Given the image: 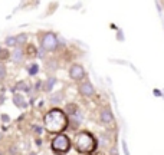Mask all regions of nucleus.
<instances>
[{"mask_svg": "<svg viewBox=\"0 0 164 155\" xmlns=\"http://www.w3.org/2000/svg\"><path fill=\"white\" fill-rule=\"evenodd\" d=\"M14 89L17 90H25V92H29L30 90V86L26 84V82H23V81H20V82H17L16 84V86H14Z\"/></svg>", "mask_w": 164, "mask_h": 155, "instance_id": "obj_15", "label": "nucleus"}, {"mask_svg": "<svg viewBox=\"0 0 164 155\" xmlns=\"http://www.w3.org/2000/svg\"><path fill=\"white\" fill-rule=\"evenodd\" d=\"M55 84H56V78H53V76L48 78L46 84L43 85V90H45V92H51V90H52V88L55 86Z\"/></svg>", "mask_w": 164, "mask_h": 155, "instance_id": "obj_9", "label": "nucleus"}, {"mask_svg": "<svg viewBox=\"0 0 164 155\" xmlns=\"http://www.w3.org/2000/svg\"><path fill=\"white\" fill-rule=\"evenodd\" d=\"M2 119H3L5 122H7V121H9V116H7V115H3V116H2Z\"/></svg>", "mask_w": 164, "mask_h": 155, "instance_id": "obj_21", "label": "nucleus"}, {"mask_svg": "<svg viewBox=\"0 0 164 155\" xmlns=\"http://www.w3.org/2000/svg\"><path fill=\"white\" fill-rule=\"evenodd\" d=\"M0 52H2V47H0Z\"/></svg>", "mask_w": 164, "mask_h": 155, "instance_id": "obj_24", "label": "nucleus"}, {"mask_svg": "<svg viewBox=\"0 0 164 155\" xmlns=\"http://www.w3.org/2000/svg\"><path fill=\"white\" fill-rule=\"evenodd\" d=\"M122 149H124L125 155H130V152H128V148H127V142H125V141H122Z\"/></svg>", "mask_w": 164, "mask_h": 155, "instance_id": "obj_20", "label": "nucleus"}, {"mask_svg": "<svg viewBox=\"0 0 164 155\" xmlns=\"http://www.w3.org/2000/svg\"><path fill=\"white\" fill-rule=\"evenodd\" d=\"M5 43H6V46H9V47H14V46H16V36H7V38L5 39Z\"/></svg>", "mask_w": 164, "mask_h": 155, "instance_id": "obj_16", "label": "nucleus"}, {"mask_svg": "<svg viewBox=\"0 0 164 155\" xmlns=\"http://www.w3.org/2000/svg\"><path fill=\"white\" fill-rule=\"evenodd\" d=\"M25 53H26V56L33 58V56H36V55H38V50H36V47H35V46L29 43V45L26 46V52H25Z\"/></svg>", "mask_w": 164, "mask_h": 155, "instance_id": "obj_14", "label": "nucleus"}, {"mask_svg": "<svg viewBox=\"0 0 164 155\" xmlns=\"http://www.w3.org/2000/svg\"><path fill=\"white\" fill-rule=\"evenodd\" d=\"M43 123L48 132L51 134H62L66 128H68V115L62 109L53 108L49 112H46V115L43 116Z\"/></svg>", "mask_w": 164, "mask_h": 155, "instance_id": "obj_1", "label": "nucleus"}, {"mask_svg": "<svg viewBox=\"0 0 164 155\" xmlns=\"http://www.w3.org/2000/svg\"><path fill=\"white\" fill-rule=\"evenodd\" d=\"M63 101V92H56V93H52L51 98H49V102L51 103H59Z\"/></svg>", "mask_w": 164, "mask_h": 155, "instance_id": "obj_10", "label": "nucleus"}, {"mask_svg": "<svg viewBox=\"0 0 164 155\" xmlns=\"http://www.w3.org/2000/svg\"><path fill=\"white\" fill-rule=\"evenodd\" d=\"M75 148L81 154H91L97 148V139L89 132L82 131L75 136Z\"/></svg>", "mask_w": 164, "mask_h": 155, "instance_id": "obj_2", "label": "nucleus"}, {"mask_svg": "<svg viewBox=\"0 0 164 155\" xmlns=\"http://www.w3.org/2000/svg\"><path fill=\"white\" fill-rule=\"evenodd\" d=\"M10 58H12V60H13L14 63H22L23 59H25V52H23L22 47H16L14 52L10 55Z\"/></svg>", "mask_w": 164, "mask_h": 155, "instance_id": "obj_8", "label": "nucleus"}, {"mask_svg": "<svg viewBox=\"0 0 164 155\" xmlns=\"http://www.w3.org/2000/svg\"><path fill=\"white\" fill-rule=\"evenodd\" d=\"M76 111H78V108H76V105L75 103H68L65 106V114H68V115H75L76 114Z\"/></svg>", "mask_w": 164, "mask_h": 155, "instance_id": "obj_13", "label": "nucleus"}, {"mask_svg": "<svg viewBox=\"0 0 164 155\" xmlns=\"http://www.w3.org/2000/svg\"><path fill=\"white\" fill-rule=\"evenodd\" d=\"M59 45L58 42V36L53 32H45L40 36V47L45 52H55L56 47Z\"/></svg>", "mask_w": 164, "mask_h": 155, "instance_id": "obj_4", "label": "nucleus"}, {"mask_svg": "<svg viewBox=\"0 0 164 155\" xmlns=\"http://www.w3.org/2000/svg\"><path fill=\"white\" fill-rule=\"evenodd\" d=\"M27 72H29V75H30V76H35V75L39 72V66H38L36 63H32L29 68H27Z\"/></svg>", "mask_w": 164, "mask_h": 155, "instance_id": "obj_17", "label": "nucleus"}, {"mask_svg": "<svg viewBox=\"0 0 164 155\" xmlns=\"http://www.w3.org/2000/svg\"><path fill=\"white\" fill-rule=\"evenodd\" d=\"M51 148L53 152L56 154H66L69 148H71V141L65 134H56V136L52 139L51 142Z\"/></svg>", "mask_w": 164, "mask_h": 155, "instance_id": "obj_3", "label": "nucleus"}, {"mask_svg": "<svg viewBox=\"0 0 164 155\" xmlns=\"http://www.w3.org/2000/svg\"><path fill=\"white\" fill-rule=\"evenodd\" d=\"M27 43V35L26 33H20L16 36V46H23Z\"/></svg>", "mask_w": 164, "mask_h": 155, "instance_id": "obj_12", "label": "nucleus"}, {"mask_svg": "<svg viewBox=\"0 0 164 155\" xmlns=\"http://www.w3.org/2000/svg\"><path fill=\"white\" fill-rule=\"evenodd\" d=\"M69 78L75 81V82H81L86 78V72L84 69V66L79 63H73L71 68H69Z\"/></svg>", "mask_w": 164, "mask_h": 155, "instance_id": "obj_5", "label": "nucleus"}, {"mask_svg": "<svg viewBox=\"0 0 164 155\" xmlns=\"http://www.w3.org/2000/svg\"><path fill=\"white\" fill-rule=\"evenodd\" d=\"M13 102H14V105L19 106V108H25V106H26V102H25L23 96L19 95V93H16V95L13 96Z\"/></svg>", "mask_w": 164, "mask_h": 155, "instance_id": "obj_11", "label": "nucleus"}, {"mask_svg": "<svg viewBox=\"0 0 164 155\" xmlns=\"http://www.w3.org/2000/svg\"><path fill=\"white\" fill-rule=\"evenodd\" d=\"M0 58H2V60L9 59V58H10V53H9L7 50H3V49H2V52H0Z\"/></svg>", "mask_w": 164, "mask_h": 155, "instance_id": "obj_18", "label": "nucleus"}, {"mask_svg": "<svg viewBox=\"0 0 164 155\" xmlns=\"http://www.w3.org/2000/svg\"><path fill=\"white\" fill-rule=\"evenodd\" d=\"M6 78V66L0 65V79H5Z\"/></svg>", "mask_w": 164, "mask_h": 155, "instance_id": "obj_19", "label": "nucleus"}, {"mask_svg": "<svg viewBox=\"0 0 164 155\" xmlns=\"http://www.w3.org/2000/svg\"><path fill=\"white\" fill-rule=\"evenodd\" d=\"M35 131H36L38 134H40V132H42V128H39V126H35Z\"/></svg>", "mask_w": 164, "mask_h": 155, "instance_id": "obj_22", "label": "nucleus"}, {"mask_svg": "<svg viewBox=\"0 0 164 155\" xmlns=\"http://www.w3.org/2000/svg\"><path fill=\"white\" fill-rule=\"evenodd\" d=\"M29 155H36V154H35V152H30V154H29Z\"/></svg>", "mask_w": 164, "mask_h": 155, "instance_id": "obj_23", "label": "nucleus"}, {"mask_svg": "<svg viewBox=\"0 0 164 155\" xmlns=\"http://www.w3.org/2000/svg\"><path fill=\"white\" fill-rule=\"evenodd\" d=\"M78 90L84 98H91L95 95V88H94V85L89 81H84L82 84H79Z\"/></svg>", "mask_w": 164, "mask_h": 155, "instance_id": "obj_6", "label": "nucleus"}, {"mask_svg": "<svg viewBox=\"0 0 164 155\" xmlns=\"http://www.w3.org/2000/svg\"><path fill=\"white\" fill-rule=\"evenodd\" d=\"M99 119H101V122L105 123V125H110V123L114 121V115H112V111L110 108H104V109L101 111V114H99Z\"/></svg>", "mask_w": 164, "mask_h": 155, "instance_id": "obj_7", "label": "nucleus"}]
</instances>
